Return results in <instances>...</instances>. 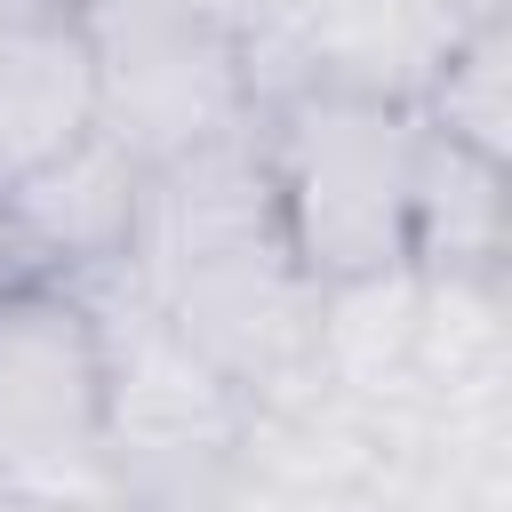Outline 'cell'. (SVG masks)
I'll return each mask as SVG.
<instances>
[{"instance_id": "3", "label": "cell", "mask_w": 512, "mask_h": 512, "mask_svg": "<svg viewBox=\"0 0 512 512\" xmlns=\"http://www.w3.org/2000/svg\"><path fill=\"white\" fill-rule=\"evenodd\" d=\"M0 488L48 512L120 504L104 328L72 280H32L0 304Z\"/></svg>"}, {"instance_id": "5", "label": "cell", "mask_w": 512, "mask_h": 512, "mask_svg": "<svg viewBox=\"0 0 512 512\" xmlns=\"http://www.w3.org/2000/svg\"><path fill=\"white\" fill-rule=\"evenodd\" d=\"M96 304L104 328V376H112V480L120 496L136 480H184L192 464H216L248 432V400L120 280H72Z\"/></svg>"}, {"instance_id": "1", "label": "cell", "mask_w": 512, "mask_h": 512, "mask_svg": "<svg viewBox=\"0 0 512 512\" xmlns=\"http://www.w3.org/2000/svg\"><path fill=\"white\" fill-rule=\"evenodd\" d=\"M120 280L240 400L320 368V288L280 240L256 120L144 168V208Z\"/></svg>"}, {"instance_id": "8", "label": "cell", "mask_w": 512, "mask_h": 512, "mask_svg": "<svg viewBox=\"0 0 512 512\" xmlns=\"http://www.w3.org/2000/svg\"><path fill=\"white\" fill-rule=\"evenodd\" d=\"M96 128V64L72 0L0 8V192Z\"/></svg>"}, {"instance_id": "2", "label": "cell", "mask_w": 512, "mask_h": 512, "mask_svg": "<svg viewBox=\"0 0 512 512\" xmlns=\"http://www.w3.org/2000/svg\"><path fill=\"white\" fill-rule=\"evenodd\" d=\"M256 144L280 240L312 288L408 272L416 168H424L416 104L360 88H288L256 104Z\"/></svg>"}, {"instance_id": "9", "label": "cell", "mask_w": 512, "mask_h": 512, "mask_svg": "<svg viewBox=\"0 0 512 512\" xmlns=\"http://www.w3.org/2000/svg\"><path fill=\"white\" fill-rule=\"evenodd\" d=\"M408 272L424 280H496L504 272V168L424 128Z\"/></svg>"}, {"instance_id": "11", "label": "cell", "mask_w": 512, "mask_h": 512, "mask_svg": "<svg viewBox=\"0 0 512 512\" xmlns=\"http://www.w3.org/2000/svg\"><path fill=\"white\" fill-rule=\"evenodd\" d=\"M32 280H40V272H32V256H24V248H16V232L0 224V304H8L16 288H32Z\"/></svg>"}, {"instance_id": "7", "label": "cell", "mask_w": 512, "mask_h": 512, "mask_svg": "<svg viewBox=\"0 0 512 512\" xmlns=\"http://www.w3.org/2000/svg\"><path fill=\"white\" fill-rule=\"evenodd\" d=\"M136 208H144V160L112 128H88L72 152H56L16 192H0V224L16 232L40 280L120 272L136 240Z\"/></svg>"}, {"instance_id": "6", "label": "cell", "mask_w": 512, "mask_h": 512, "mask_svg": "<svg viewBox=\"0 0 512 512\" xmlns=\"http://www.w3.org/2000/svg\"><path fill=\"white\" fill-rule=\"evenodd\" d=\"M232 32L256 104L288 88H360L416 104L448 40L472 24H456L448 0H240Z\"/></svg>"}, {"instance_id": "4", "label": "cell", "mask_w": 512, "mask_h": 512, "mask_svg": "<svg viewBox=\"0 0 512 512\" xmlns=\"http://www.w3.org/2000/svg\"><path fill=\"white\" fill-rule=\"evenodd\" d=\"M96 64V128L144 168L256 120L240 32L208 0H72Z\"/></svg>"}, {"instance_id": "10", "label": "cell", "mask_w": 512, "mask_h": 512, "mask_svg": "<svg viewBox=\"0 0 512 512\" xmlns=\"http://www.w3.org/2000/svg\"><path fill=\"white\" fill-rule=\"evenodd\" d=\"M416 120L496 168H512V24H472L448 40V56L432 64Z\"/></svg>"}, {"instance_id": "13", "label": "cell", "mask_w": 512, "mask_h": 512, "mask_svg": "<svg viewBox=\"0 0 512 512\" xmlns=\"http://www.w3.org/2000/svg\"><path fill=\"white\" fill-rule=\"evenodd\" d=\"M0 512H48V504H32V496H16V488H0Z\"/></svg>"}, {"instance_id": "12", "label": "cell", "mask_w": 512, "mask_h": 512, "mask_svg": "<svg viewBox=\"0 0 512 512\" xmlns=\"http://www.w3.org/2000/svg\"><path fill=\"white\" fill-rule=\"evenodd\" d=\"M456 24H504V0H448Z\"/></svg>"}]
</instances>
